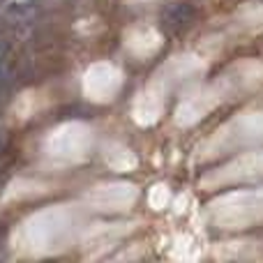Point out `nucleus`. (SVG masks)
Here are the masks:
<instances>
[{"label": "nucleus", "mask_w": 263, "mask_h": 263, "mask_svg": "<svg viewBox=\"0 0 263 263\" xmlns=\"http://www.w3.org/2000/svg\"><path fill=\"white\" fill-rule=\"evenodd\" d=\"M3 74H5V69H3V63H0V79H3Z\"/></svg>", "instance_id": "3"}, {"label": "nucleus", "mask_w": 263, "mask_h": 263, "mask_svg": "<svg viewBox=\"0 0 263 263\" xmlns=\"http://www.w3.org/2000/svg\"><path fill=\"white\" fill-rule=\"evenodd\" d=\"M192 18H194V9L190 7L187 3H173L166 7V12H164L162 16V23L164 28H166L168 32H182L185 28H190Z\"/></svg>", "instance_id": "1"}, {"label": "nucleus", "mask_w": 263, "mask_h": 263, "mask_svg": "<svg viewBox=\"0 0 263 263\" xmlns=\"http://www.w3.org/2000/svg\"><path fill=\"white\" fill-rule=\"evenodd\" d=\"M3 141H5V136H3V132H0V148H3Z\"/></svg>", "instance_id": "2"}]
</instances>
